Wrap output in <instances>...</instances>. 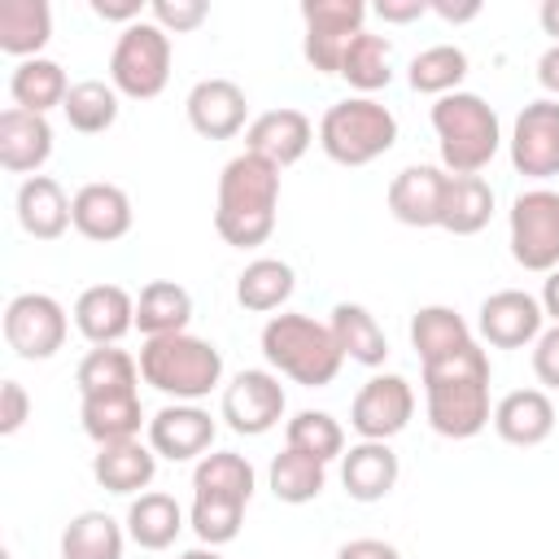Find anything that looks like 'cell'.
Listing matches in <instances>:
<instances>
[{
	"label": "cell",
	"mask_w": 559,
	"mask_h": 559,
	"mask_svg": "<svg viewBox=\"0 0 559 559\" xmlns=\"http://www.w3.org/2000/svg\"><path fill=\"white\" fill-rule=\"evenodd\" d=\"M70 319L87 345H118L135 328V297L122 284H92L74 297Z\"/></svg>",
	"instance_id": "cell-20"
},
{
	"label": "cell",
	"mask_w": 559,
	"mask_h": 559,
	"mask_svg": "<svg viewBox=\"0 0 559 559\" xmlns=\"http://www.w3.org/2000/svg\"><path fill=\"white\" fill-rule=\"evenodd\" d=\"M214 437H218V424L201 402H166L157 415H148V428H144V441L166 463L205 459L214 450Z\"/></svg>",
	"instance_id": "cell-14"
},
{
	"label": "cell",
	"mask_w": 559,
	"mask_h": 559,
	"mask_svg": "<svg viewBox=\"0 0 559 559\" xmlns=\"http://www.w3.org/2000/svg\"><path fill=\"white\" fill-rule=\"evenodd\" d=\"M507 153H511L515 175L537 179V183L555 179L559 175V100L550 96L528 100L511 122Z\"/></svg>",
	"instance_id": "cell-12"
},
{
	"label": "cell",
	"mask_w": 559,
	"mask_h": 559,
	"mask_svg": "<svg viewBox=\"0 0 559 559\" xmlns=\"http://www.w3.org/2000/svg\"><path fill=\"white\" fill-rule=\"evenodd\" d=\"M122 524H127V537H131L140 550H166V546H175V537L188 528V511H183L170 493L148 489V493L131 498Z\"/></svg>",
	"instance_id": "cell-27"
},
{
	"label": "cell",
	"mask_w": 559,
	"mask_h": 559,
	"mask_svg": "<svg viewBox=\"0 0 559 559\" xmlns=\"http://www.w3.org/2000/svg\"><path fill=\"white\" fill-rule=\"evenodd\" d=\"M432 131H437V148H441V166L450 175H480L498 148H502V122L493 114V105L476 92H450L441 100H432Z\"/></svg>",
	"instance_id": "cell-5"
},
{
	"label": "cell",
	"mask_w": 559,
	"mask_h": 559,
	"mask_svg": "<svg viewBox=\"0 0 559 559\" xmlns=\"http://www.w3.org/2000/svg\"><path fill=\"white\" fill-rule=\"evenodd\" d=\"M336 559H402V550L384 537H354L336 550Z\"/></svg>",
	"instance_id": "cell-48"
},
{
	"label": "cell",
	"mask_w": 559,
	"mask_h": 559,
	"mask_svg": "<svg viewBox=\"0 0 559 559\" xmlns=\"http://www.w3.org/2000/svg\"><path fill=\"white\" fill-rule=\"evenodd\" d=\"M118 100H122V96H118L114 83H105V79H79V83L70 87L61 114H66L70 131H79V135H100V131H109V127L118 122Z\"/></svg>",
	"instance_id": "cell-41"
},
{
	"label": "cell",
	"mask_w": 559,
	"mask_h": 559,
	"mask_svg": "<svg viewBox=\"0 0 559 559\" xmlns=\"http://www.w3.org/2000/svg\"><path fill=\"white\" fill-rule=\"evenodd\" d=\"M533 376L542 380V389L559 393V323H550L533 341Z\"/></svg>",
	"instance_id": "cell-45"
},
{
	"label": "cell",
	"mask_w": 559,
	"mask_h": 559,
	"mask_svg": "<svg viewBox=\"0 0 559 559\" xmlns=\"http://www.w3.org/2000/svg\"><path fill=\"white\" fill-rule=\"evenodd\" d=\"M74 384H79V397L127 393L140 384V358H131L118 345H92L74 367Z\"/></svg>",
	"instance_id": "cell-37"
},
{
	"label": "cell",
	"mask_w": 559,
	"mask_h": 559,
	"mask_svg": "<svg viewBox=\"0 0 559 559\" xmlns=\"http://www.w3.org/2000/svg\"><path fill=\"white\" fill-rule=\"evenodd\" d=\"M537 22H542V31L550 35V44H559V0H546V4L537 9Z\"/></svg>",
	"instance_id": "cell-53"
},
{
	"label": "cell",
	"mask_w": 559,
	"mask_h": 559,
	"mask_svg": "<svg viewBox=\"0 0 559 559\" xmlns=\"http://www.w3.org/2000/svg\"><path fill=\"white\" fill-rule=\"evenodd\" d=\"M493 432L515 445V450H533L555 432V402L546 389H511L493 402Z\"/></svg>",
	"instance_id": "cell-21"
},
{
	"label": "cell",
	"mask_w": 559,
	"mask_h": 559,
	"mask_svg": "<svg viewBox=\"0 0 559 559\" xmlns=\"http://www.w3.org/2000/svg\"><path fill=\"white\" fill-rule=\"evenodd\" d=\"M52 157V122L44 114H26L9 105L0 114V166L9 175H39L44 162Z\"/></svg>",
	"instance_id": "cell-23"
},
{
	"label": "cell",
	"mask_w": 559,
	"mask_h": 559,
	"mask_svg": "<svg viewBox=\"0 0 559 559\" xmlns=\"http://www.w3.org/2000/svg\"><path fill=\"white\" fill-rule=\"evenodd\" d=\"M179 559H223V555H218V546H192V550H183Z\"/></svg>",
	"instance_id": "cell-54"
},
{
	"label": "cell",
	"mask_w": 559,
	"mask_h": 559,
	"mask_svg": "<svg viewBox=\"0 0 559 559\" xmlns=\"http://www.w3.org/2000/svg\"><path fill=\"white\" fill-rule=\"evenodd\" d=\"M70 336V314L52 293H17L4 306V341L17 358L44 362Z\"/></svg>",
	"instance_id": "cell-10"
},
{
	"label": "cell",
	"mask_w": 559,
	"mask_h": 559,
	"mask_svg": "<svg viewBox=\"0 0 559 559\" xmlns=\"http://www.w3.org/2000/svg\"><path fill=\"white\" fill-rule=\"evenodd\" d=\"M148 17L166 35H188V31H197L210 17V4L205 0H153L148 4Z\"/></svg>",
	"instance_id": "cell-44"
},
{
	"label": "cell",
	"mask_w": 559,
	"mask_h": 559,
	"mask_svg": "<svg viewBox=\"0 0 559 559\" xmlns=\"http://www.w3.org/2000/svg\"><path fill=\"white\" fill-rule=\"evenodd\" d=\"M52 39V9L48 0H0V52L31 61Z\"/></svg>",
	"instance_id": "cell-32"
},
{
	"label": "cell",
	"mask_w": 559,
	"mask_h": 559,
	"mask_svg": "<svg viewBox=\"0 0 559 559\" xmlns=\"http://www.w3.org/2000/svg\"><path fill=\"white\" fill-rule=\"evenodd\" d=\"M507 245L515 266L550 275L559 266V192L537 183L524 188L507 210Z\"/></svg>",
	"instance_id": "cell-8"
},
{
	"label": "cell",
	"mask_w": 559,
	"mask_h": 559,
	"mask_svg": "<svg viewBox=\"0 0 559 559\" xmlns=\"http://www.w3.org/2000/svg\"><path fill=\"white\" fill-rule=\"evenodd\" d=\"M79 424H83V432H87L96 445L140 437V428H148L144 406H140V389L100 393V397H79Z\"/></svg>",
	"instance_id": "cell-26"
},
{
	"label": "cell",
	"mask_w": 559,
	"mask_h": 559,
	"mask_svg": "<svg viewBox=\"0 0 559 559\" xmlns=\"http://www.w3.org/2000/svg\"><path fill=\"white\" fill-rule=\"evenodd\" d=\"M537 301H542L546 319H550V323H559V266H555V271L542 280V297H537Z\"/></svg>",
	"instance_id": "cell-52"
},
{
	"label": "cell",
	"mask_w": 559,
	"mask_h": 559,
	"mask_svg": "<svg viewBox=\"0 0 559 559\" xmlns=\"http://www.w3.org/2000/svg\"><path fill=\"white\" fill-rule=\"evenodd\" d=\"M192 323V293L175 280H148L135 297V328L140 336H175Z\"/></svg>",
	"instance_id": "cell-31"
},
{
	"label": "cell",
	"mask_w": 559,
	"mask_h": 559,
	"mask_svg": "<svg viewBox=\"0 0 559 559\" xmlns=\"http://www.w3.org/2000/svg\"><path fill=\"white\" fill-rule=\"evenodd\" d=\"M26 419H31V397H26L22 380H4L0 384V432L13 437Z\"/></svg>",
	"instance_id": "cell-46"
},
{
	"label": "cell",
	"mask_w": 559,
	"mask_h": 559,
	"mask_svg": "<svg viewBox=\"0 0 559 559\" xmlns=\"http://www.w3.org/2000/svg\"><path fill=\"white\" fill-rule=\"evenodd\" d=\"M358 96H376L380 87L393 83V44L376 31H358L341 57V70H336Z\"/></svg>",
	"instance_id": "cell-36"
},
{
	"label": "cell",
	"mask_w": 559,
	"mask_h": 559,
	"mask_svg": "<svg viewBox=\"0 0 559 559\" xmlns=\"http://www.w3.org/2000/svg\"><path fill=\"white\" fill-rule=\"evenodd\" d=\"M280 210V170L253 153H236L218 175L214 231L231 249H258L275 231Z\"/></svg>",
	"instance_id": "cell-2"
},
{
	"label": "cell",
	"mask_w": 559,
	"mask_h": 559,
	"mask_svg": "<svg viewBox=\"0 0 559 559\" xmlns=\"http://www.w3.org/2000/svg\"><path fill=\"white\" fill-rule=\"evenodd\" d=\"M109 83L118 87V96L127 100H153L166 92L170 83V35L144 17L135 26H127L114 39L109 52Z\"/></svg>",
	"instance_id": "cell-7"
},
{
	"label": "cell",
	"mask_w": 559,
	"mask_h": 559,
	"mask_svg": "<svg viewBox=\"0 0 559 559\" xmlns=\"http://www.w3.org/2000/svg\"><path fill=\"white\" fill-rule=\"evenodd\" d=\"M476 332L493 349H524L546 332V310L524 288H498L476 310Z\"/></svg>",
	"instance_id": "cell-15"
},
{
	"label": "cell",
	"mask_w": 559,
	"mask_h": 559,
	"mask_svg": "<svg viewBox=\"0 0 559 559\" xmlns=\"http://www.w3.org/2000/svg\"><path fill=\"white\" fill-rule=\"evenodd\" d=\"M411 415H415V389L397 371L371 376L349 402V428L358 432V441H393L411 424Z\"/></svg>",
	"instance_id": "cell-13"
},
{
	"label": "cell",
	"mask_w": 559,
	"mask_h": 559,
	"mask_svg": "<svg viewBox=\"0 0 559 559\" xmlns=\"http://www.w3.org/2000/svg\"><path fill=\"white\" fill-rule=\"evenodd\" d=\"M92 476L100 489L118 493V498H140L148 493L153 476H157V454L148 441L131 437V441H109V445H96L92 454Z\"/></svg>",
	"instance_id": "cell-22"
},
{
	"label": "cell",
	"mask_w": 559,
	"mask_h": 559,
	"mask_svg": "<svg viewBox=\"0 0 559 559\" xmlns=\"http://www.w3.org/2000/svg\"><path fill=\"white\" fill-rule=\"evenodd\" d=\"M297 288V271L284 258H253L245 262V271L236 275V301L249 314H275L288 306Z\"/></svg>",
	"instance_id": "cell-30"
},
{
	"label": "cell",
	"mask_w": 559,
	"mask_h": 559,
	"mask_svg": "<svg viewBox=\"0 0 559 559\" xmlns=\"http://www.w3.org/2000/svg\"><path fill=\"white\" fill-rule=\"evenodd\" d=\"M537 83L546 87L550 100H559V44H550V48L537 57Z\"/></svg>",
	"instance_id": "cell-51"
},
{
	"label": "cell",
	"mask_w": 559,
	"mask_h": 559,
	"mask_svg": "<svg viewBox=\"0 0 559 559\" xmlns=\"http://www.w3.org/2000/svg\"><path fill=\"white\" fill-rule=\"evenodd\" d=\"M284 445L301 450L319 463H332V459L345 454V428L328 411H297V415L284 419Z\"/></svg>",
	"instance_id": "cell-42"
},
{
	"label": "cell",
	"mask_w": 559,
	"mask_h": 559,
	"mask_svg": "<svg viewBox=\"0 0 559 559\" xmlns=\"http://www.w3.org/2000/svg\"><path fill=\"white\" fill-rule=\"evenodd\" d=\"M183 114H188V127L201 140H231L253 122L249 118V96L231 79H197L188 100H183Z\"/></svg>",
	"instance_id": "cell-16"
},
{
	"label": "cell",
	"mask_w": 559,
	"mask_h": 559,
	"mask_svg": "<svg viewBox=\"0 0 559 559\" xmlns=\"http://www.w3.org/2000/svg\"><path fill=\"white\" fill-rule=\"evenodd\" d=\"M402 476V463L389 441H358L341 454V485L354 502H384Z\"/></svg>",
	"instance_id": "cell-24"
},
{
	"label": "cell",
	"mask_w": 559,
	"mask_h": 559,
	"mask_svg": "<svg viewBox=\"0 0 559 559\" xmlns=\"http://www.w3.org/2000/svg\"><path fill=\"white\" fill-rule=\"evenodd\" d=\"M424 380V411H428V428L445 441H472L476 432L489 428L493 406H489V354L480 349V341H472L467 349L419 367Z\"/></svg>",
	"instance_id": "cell-1"
},
{
	"label": "cell",
	"mask_w": 559,
	"mask_h": 559,
	"mask_svg": "<svg viewBox=\"0 0 559 559\" xmlns=\"http://www.w3.org/2000/svg\"><path fill=\"white\" fill-rule=\"evenodd\" d=\"M13 210H17V227L35 240H61L66 227H74L70 223V197L52 175L22 179L17 197H13Z\"/></svg>",
	"instance_id": "cell-25"
},
{
	"label": "cell",
	"mask_w": 559,
	"mask_h": 559,
	"mask_svg": "<svg viewBox=\"0 0 559 559\" xmlns=\"http://www.w3.org/2000/svg\"><path fill=\"white\" fill-rule=\"evenodd\" d=\"M476 336L467 328V319L454 306H419L411 314V349L419 354V367L441 362L459 349H467Z\"/></svg>",
	"instance_id": "cell-29"
},
{
	"label": "cell",
	"mask_w": 559,
	"mask_h": 559,
	"mask_svg": "<svg viewBox=\"0 0 559 559\" xmlns=\"http://www.w3.org/2000/svg\"><path fill=\"white\" fill-rule=\"evenodd\" d=\"M266 485H271V493H275L280 502L306 507V502H314V498L323 493V485H328V463H319V459H310V454L284 445V450L271 459V467H266Z\"/></svg>",
	"instance_id": "cell-39"
},
{
	"label": "cell",
	"mask_w": 559,
	"mask_h": 559,
	"mask_svg": "<svg viewBox=\"0 0 559 559\" xmlns=\"http://www.w3.org/2000/svg\"><path fill=\"white\" fill-rule=\"evenodd\" d=\"M371 13L402 26V22H419L428 13V0H380V4H371Z\"/></svg>",
	"instance_id": "cell-49"
},
{
	"label": "cell",
	"mask_w": 559,
	"mask_h": 559,
	"mask_svg": "<svg viewBox=\"0 0 559 559\" xmlns=\"http://www.w3.org/2000/svg\"><path fill=\"white\" fill-rule=\"evenodd\" d=\"M367 4L362 0H301V57L314 74H336L349 39L367 31Z\"/></svg>",
	"instance_id": "cell-9"
},
{
	"label": "cell",
	"mask_w": 559,
	"mask_h": 559,
	"mask_svg": "<svg viewBox=\"0 0 559 559\" xmlns=\"http://www.w3.org/2000/svg\"><path fill=\"white\" fill-rule=\"evenodd\" d=\"M70 223L83 240L92 245H114L131 231L135 214H131V197L118 188V183H105V179H92L83 183L74 197H70Z\"/></svg>",
	"instance_id": "cell-19"
},
{
	"label": "cell",
	"mask_w": 559,
	"mask_h": 559,
	"mask_svg": "<svg viewBox=\"0 0 559 559\" xmlns=\"http://www.w3.org/2000/svg\"><path fill=\"white\" fill-rule=\"evenodd\" d=\"M445 183H450V170H445V166H428V162L402 166V170L389 179V192H384L389 214H393L402 227H441Z\"/></svg>",
	"instance_id": "cell-18"
},
{
	"label": "cell",
	"mask_w": 559,
	"mask_h": 559,
	"mask_svg": "<svg viewBox=\"0 0 559 559\" xmlns=\"http://www.w3.org/2000/svg\"><path fill=\"white\" fill-rule=\"evenodd\" d=\"M127 524L105 511H79L61 528V559H122Z\"/></svg>",
	"instance_id": "cell-38"
},
{
	"label": "cell",
	"mask_w": 559,
	"mask_h": 559,
	"mask_svg": "<svg viewBox=\"0 0 559 559\" xmlns=\"http://www.w3.org/2000/svg\"><path fill=\"white\" fill-rule=\"evenodd\" d=\"M463 79H467V52L459 44H432V48L415 52L406 66V83L419 96H437V100L459 92Z\"/></svg>",
	"instance_id": "cell-40"
},
{
	"label": "cell",
	"mask_w": 559,
	"mask_h": 559,
	"mask_svg": "<svg viewBox=\"0 0 559 559\" xmlns=\"http://www.w3.org/2000/svg\"><path fill=\"white\" fill-rule=\"evenodd\" d=\"M428 13H437L441 22H472L480 17V0H463V4H450V0H428Z\"/></svg>",
	"instance_id": "cell-50"
},
{
	"label": "cell",
	"mask_w": 559,
	"mask_h": 559,
	"mask_svg": "<svg viewBox=\"0 0 559 559\" xmlns=\"http://www.w3.org/2000/svg\"><path fill=\"white\" fill-rule=\"evenodd\" d=\"M258 489V472L245 454L236 450H210L205 459H197L192 467V493H210V498H231L240 507H249Z\"/></svg>",
	"instance_id": "cell-35"
},
{
	"label": "cell",
	"mask_w": 559,
	"mask_h": 559,
	"mask_svg": "<svg viewBox=\"0 0 559 559\" xmlns=\"http://www.w3.org/2000/svg\"><path fill=\"white\" fill-rule=\"evenodd\" d=\"M262 358L275 376L301 384V389H328L336 376H341V345L332 336L328 323L301 314V310H280L262 323Z\"/></svg>",
	"instance_id": "cell-3"
},
{
	"label": "cell",
	"mask_w": 559,
	"mask_h": 559,
	"mask_svg": "<svg viewBox=\"0 0 559 559\" xmlns=\"http://www.w3.org/2000/svg\"><path fill=\"white\" fill-rule=\"evenodd\" d=\"M70 87H74V83L66 79V70H61L52 57L17 61L13 74H9V96H13V105L26 109V114H44V118H48V109H61V105H66Z\"/></svg>",
	"instance_id": "cell-33"
},
{
	"label": "cell",
	"mask_w": 559,
	"mask_h": 559,
	"mask_svg": "<svg viewBox=\"0 0 559 559\" xmlns=\"http://www.w3.org/2000/svg\"><path fill=\"white\" fill-rule=\"evenodd\" d=\"M223 424L236 432V437H262L271 432L284 411H288V397H284V384L275 371H262V367H245L236 371L227 384H223Z\"/></svg>",
	"instance_id": "cell-11"
},
{
	"label": "cell",
	"mask_w": 559,
	"mask_h": 559,
	"mask_svg": "<svg viewBox=\"0 0 559 559\" xmlns=\"http://www.w3.org/2000/svg\"><path fill=\"white\" fill-rule=\"evenodd\" d=\"M140 380L166 402H201L223 384V354L214 341L175 332L140 345Z\"/></svg>",
	"instance_id": "cell-4"
},
{
	"label": "cell",
	"mask_w": 559,
	"mask_h": 559,
	"mask_svg": "<svg viewBox=\"0 0 559 559\" xmlns=\"http://www.w3.org/2000/svg\"><path fill=\"white\" fill-rule=\"evenodd\" d=\"M240 524H245V507L231 502V498H210V493H192V507H188V528L197 533L201 546H227L240 537Z\"/></svg>",
	"instance_id": "cell-43"
},
{
	"label": "cell",
	"mask_w": 559,
	"mask_h": 559,
	"mask_svg": "<svg viewBox=\"0 0 559 559\" xmlns=\"http://www.w3.org/2000/svg\"><path fill=\"white\" fill-rule=\"evenodd\" d=\"M493 218V188L485 175H450L445 201H441V231L450 236H476Z\"/></svg>",
	"instance_id": "cell-34"
},
{
	"label": "cell",
	"mask_w": 559,
	"mask_h": 559,
	"mask_svg": "<svg viewBox=\"0 0 559 559\" xmlns=\"http://www.w3.org/2000/svg\"><path fill=\"white\" fill-rule=\"evenodd\" d=\"M328 328H332V336H336V345H341V354L349 362H358V367H384L389 336H384V328L376 323V314L367 306L336 301L332 314H328Z\"/></svg>",
	"instance_id": "cell-28"
},
{
	"label": "cell",
	"mask_w": 559,
	"mask_h": 559,
	"mask_svg": "<svg viewBox=\"0 0 559 559\" xmlns=\"http://www.w3.org/2000/svg\"><path fill=\"white\" fill-rule=\"evenodd\" d=\"M314 140H319L314 122H310L301 109H293V105L266 109V114H258V118L245 127V153H253V157L271 162L275 170H284V166L301 162V157H306V148H310Z\"/></svg>",
	"instance_id": "cell-17"
},
{
	"label": "cell",
	"mask_w": 559,
	"mask_h": 559,
	"mask_svg": "<svg viewBox=\"0 0 559 559\" xmlns=\"http://www.w3.org/2000/svg\"><path fill=\"white\" fill-rule=\"evenodd\" d=\"M397 144V118L376 96H345L319 118V148L336 166H371Z\"/></svg>",
	"instance_id": "cell-6"
},
{
	"label": "cell",
	"mask_w": 559,
	"mask_h": 559,
	"mask_svg": "<svg viewBox=\"0 0 559 559\" xmlns=\"http://www.w3.org/2000/svg\"><path fill=\"white\" fill-rule=\"evenodd\" d=\"M92 13H96L100 22H118V26L127 31V26L144 22L148 4H144V0H92Z\"/></svg>",
	"instance_id": "cell-47"
}]
</instances>
